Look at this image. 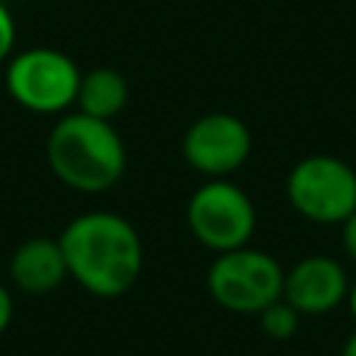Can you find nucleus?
<instances>
[{
	"mask_svg": "<svg viewBox=\"0 0 356 356\" xmlns=\"http://www.w3.org/2000/svg\"><path fill=\"white\" fill-rule=\"evenodd\" d=\"M67 275L95 298L125 295L142 273L145 250L136 228L114 211H86L58 234Z\"/></svg>",
	"mask_w": 356,
	"mask_h": 356,
	"instance_id": "f257e3e1",
	"label": "nucleus"
},
{
	"mask_svg": "<svg viewBox=\"0 0 356 356\" xmlns=\"http://www.w3.org/2000/svg\"><path fill=\"white\" fill-rule=\"evenodd\" d=\"M47 164L53 175L86 195L111 189L125 172V145L108 120L72 111L58 117L47 134Z\"/></svg>",
	"mask_w": 356,
	"mask_h": 356,
	"instance_id": "f03ea898",
	"label": "nucleus"
},
{
	"mask_svg": "<svg viewBox=\"0 0 356 356\" xmlns=\"http://www.w3.org/2000/svg\"><path fill=\"white\" fill-rule=\"evenodd\" d=\"M211 300L234 314H259L284 295V267L264 250L236 248L217 253L206 273Z\"/></svg>",
	"mask_w": 356,
	"mask_h": 356,
	"instance_id": "7ed1b4c3",
	"label": "nucleus"
},
{
	"mask_svg": "<svg viewBox=\"0 0 356 356\" xmlns=\"http://www.w3.org/2000/svg\"><path fill=\"white\" fill-rule=\"evenodd\" d=\"M289 206L317 225H339L356 211V170L328 153L300 159L286 175Z\"/></svg>",
	"mask_w": 356,
	"mask_h": 356,
	"instance_id": "20e7f679",
	"label": "nucleus"
},
{
	"mask_svg": "<svg viewBox=\"0 0 356 356\" xmlns=\"http://www.w3.org/2000/svg\"><path fill=\"white\" fill-rule=\"evenodd\" d=\"M81 70L56 47H28L11 56L6 89L14 103L33 114H61L75 106Z\"/></svg>",
	"mask_w": 356,
	"mask_h": 356,
	"instance_id": "39448f33",
	"label": "nucleus"
},
{
	"mask_svg": "<svg viewBox=\"0 0 356 356\" xmlns=\"http://www.w3.org/2000/svg\"><path fill=\"white\" fill-rule=\"evenodd\" d=\"M189 234L209 250L225 253L245 248L256 231V206L245 189L225 178L200 184L186 203Z\"/></svg>",
	"mask_w": 356,
	"mask_h": 356,
	"instance_id": "423d86ee",
	"label": "nucleus"
},
{
	"mask_svg": "<svg viewBox=\"0 0 356 356\" xmlns=\"http://www.w3.org/2000/svg\"><path fill=\"white\" fill-rule=\"evenodd\" d=\"M250 145V131L236 114L209 111L186 128L181 153L192 170L211 178H225L248 161Z\"/></svg>",
	"mask_w": 356,
	"mask_h": 356,
	"instance_id": "0eeeda50",
	"label": "nucleus"
},
{
	"mask_svg": "<svg viewBox=\"0 0 356 356\" xmlns=\"http://www.w3.org/2000/svg\"><path fill=\"white\" fill-rule=\"evenodd\" d=\"M348 273L331 256H306L284 270V300L303 314H328L348 300Z\"/></svg>",
	"mask_w": 356,
	"mask_h": 356,
	"instance_id": "6e6552de",
	"label": "nucleus"
},
{
	"mask_svg": "<svg viewBox=\"0 0 356 356\" xmlns=\"http://www.w3.org/2000/svg\"><path fill=\"white\" fill-rule=\"evenodd\" d=\"M11 284L25 295H47L64 284L67 261L58 239L50 236H31L11 253L8 261Z\"/></svg>",
	"mask_w": 356,
	"mask_h": 356,
	"instance_id": "1a4fd4ad",
	"label": "nucleus"
},
{
	"mask_svg": "<svg viewBox=\"0 0 356 356\" xmlns=\"http://www.w3.org/2000/svg\"><path fill=\"white\" fill-rule=\"evenodd\" d=\"M128 103V81L122 72L111 67H95L89 72H81L75 106L81 114H89L95 120H114Z\"/></svg>",
	"mask_w": 356,
	"mask_h": 356,
	"instance_id": "9d476101",
	"label": "nucleus"
},
{
	"mask_svg": "<svg viewBox=\"0 0 356 356\" xmlns=\"http://www.w3.org/2000/svg\"><path fill=\"white\" fill-rule=\"evenodd\" d=\"M259 325H261V331H264L270 339L284 342V339H289V337L298 334L300 312H298L295 306H289L284 298H278V300H273L270 306H264V309L259 312Z\"/></svg>",
	"mask_w": 356,
	"mask_h": 356,
	"instance_id": "9b49d317",
	"label": "nucleus"
},
{
	"mask_svg": "<svg viewBox=\"0 0 356 356\" xmlns=\"http://www.w3.org/2000/svg\"><path fill=\"white\" fill-rule=\"evenodd\" d=\"M14 42H17V25H14V17L11 11L3 6L0 0V61H6L14 50Z\"/></svg>",
	"mask_w": 356,
	"mask_h": 356,
	"instance_id": "f8f14e48",
	"label": "nucleus"
},
{
	"mask_svg": "<svg viewBox=\"0 0 356 356\" xmlns=\"http://www.w3.org/2000/svg\"><path fill=\"white\" fill-rule=\"evenodd\" d=\"M339 225H342V250L356 264V211L345 222H339Z\"/></svg>",
	"mask_w": 356,
	"mask_h": 356,
	"instance_id": "ddd939ff",
	"label": "nucleus"
},
{
	"mask_svg": "<svg viewBox=\"0 0 356 356\" xmlns=\"http://www.w3.org/2000/svg\"><path fill=\"white\" fill-rule=\"evenodd\" d=\"M11 317H14V300H11V292L0 284V334L11 325Z\"/></svg>",
	"mask_w": 356,
	"mask_h": 356,
	"instance_id": "4468645a",
	"label": "nucleus"
},
{
	"mask_svg": "<svg viewBox=\"0 0 356 356\" xmlns=\"http://www.w3.org/2000/svg\"><path fill=\"white\" fill-rule=\"evenodd\" d=\"M348 309H350V317H353V323H356V281H353L350 289H348Z\"/></svg>",
	"mask_w": 356,
	"mask_h": 356,
	"instance_id": "2eb2a0df",
	"label": "nucleus"
},
{
	"mask_svg": "<svg viewBox=\"0 0 356 356\" xmlns=\"http://www.w3.org/2000/svg\"><path fill=\"white\" fill-rule=\"evenodd\" d=\"M342 356H356V334H350L348 342L342 345Z\"/></svg>",
	"mask_w": 356,
	"mask_h": 356,
	"instance_id": "dca6fc26",
	"label": "nucleus"
}]
</instances>
